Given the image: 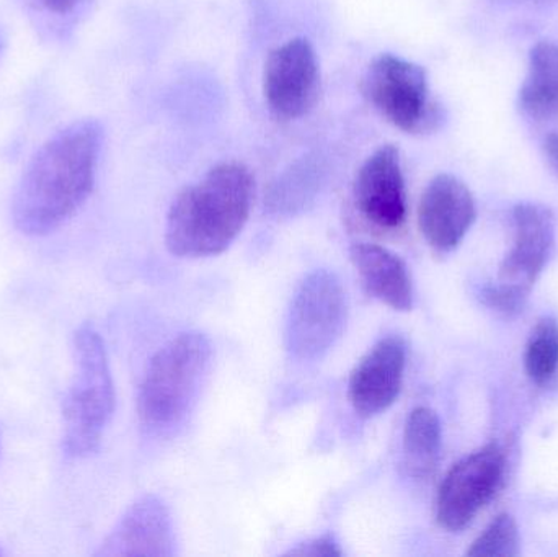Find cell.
Returning <instances> with one entry per match:
<instances>
[{
    "label": "cell",
    "mask_w": 558,
    "mask_h": 557,
    "mask_svg": "<svg viewBox=\"0 0 558 557\" xmlns=\"http://www.w3.org/2000/svg\"><path fill=\"white\" fill-rule=\"evenodd\" d=\"M101 143V124L82 120L65 126L36 150L13 196V222L22 234H49L87 202L95 185Z\"/></svg>",
    "instance_id": "obj_1"
},
{
    "label": "cell",
    "mask_w": 558,
    "mask_h": 557,
    "mask_svg": "<svg viewBox=\"0 0 558 557\" xmlns=\"http://www.w3.org/2000/svg\"><path fill=\"white\" fill-rule=\"evenodd\" d=\"M254 199L251 169L239 162L219 164L170 206L166 225L170 254L182 258L222 254L247 225Z\"/></svg>",
    "instance_id": "obj_2"
},
{
    "label": "cell",
    "mask_w": 558,
    "mask_h": 557,
    "mask_svg": "<svg viewBox=\"0 0 558 557\" xmlns=\"http://www.w3.org/2000/svg\"><path fill=\"white\" fill-rule=\"evenodd\" d=\"M211 359V340L202 332L179 334L153 356L137 395V415L147 435L166 437L185 424Z\"/></svg>",
    "instance_id": "obj_3"
},
{
    "label": "cell",
    "mask_w": 558,
    "mask_h": 557,
    "mask_svg": "<svg viewBox=\"0 0 558 557\" xmlns=\"http://www.w3.org/2000/svg\"><path fill=\"white\" fill-rule=\"evenodd\" d=\"M75 373L62 404L65 457L82 460L100 448L114 411V386L107 349L92 324L74 334Z\"/></svg>",
    "instance_id": "obj_4"
},
{
    "label": "cell",
    "mask_w": 558,
    "mask_h": 557,
    "mask_svg": "<svg viewBox=\"0 0 558 557\" xmlns=\"http://www.w3.org/2000/svg\"><path fill=\"white\" fill-rule=\"evenodd\" d=\"M364 97L380 117L407 134H428L445 121L433 98L422 65L393 55H380L367 68L361 84Z\"/></svg>",
    "instance_id": "obj_5"
},
{
    "label": "cell",
    "mask_w": 558,
    "mask_h": 557,
    "mask_svg": "<svg viewBox=\"0 0 558 557\" xmlns=\"http://www.w3.org/2000/svg\"><path fill=\"white\" fill-rule=\"evenodd\" d=\"M348 298L340 278L328 270H315L299 284L288 319L286 349L298 362L324 359L343 334Z\"/></svg>",
    "instance_id": "obj_6"
},
{
    "label": "cell",
    "mask_w": 558,
    "mask_h": 557,
    "mask_svg": "<svg viewBox=\"0 0 558 557\" xmlns=\"http://www.w3.org/2000/svg\"><path fill=\"white\" fill-rule=\"evenodd\" d=\"M507 457L500 445L472 451L446 474L436 497V522L446 532L468 529L504 486Z\"/></svg>",
    "instance_id": "obj_7"
},
{
    "label": "cell",
    "mask_w": 558,
    "mask_h": 557,
    "mask_svg": "<svg viewBox=\"0 0 558 557\" xmlns=\"http://www.w3.org/2000/svg\"><path fill=\"white\" fill-rule=\"evenodd\" d=\"M264 94L278 120H299L315 107L320 94V68L307 38L289 39L270 52L265 62Z\"/></svg>",
    "instance_id": "obj_8"
},
{
    "label": "cell",
    "mask_w": 558,
    "mask_h": 557,
    "mask_svg": "<svg viewBox=\"0 0 558 557\" xmlns=\"http://www.w3.org/2000/svg\"><path fill=\"white\" fill-rule=\"evenodd\" d=\"M513 245L495 281L530 296L556 251V215L541 203H520L513 209Z\"/></svg>",
    "instance_id": "obj_9"
},
{
    "label": "cell",
    "mask_w": 558,
    "mask_h": 557,
    "mask_svg": "<svg viewBox=\"0 0 558 557\" xmlns=\"http://www.w3.org/2000/svg\"><path fill=\"white\" fill-rule=\"evenodd\" d=\"M353 203L364 222L384 232L399 231L409 216L400 153L380 146L361 166L353 186Z\"/></svg>",
    "instance_id": "obj_10"
},
{
    "label": "cell",
    "mask_w": 558,
    "mask_h": 557,
    "mask_svg": "<svg viewBox=\"0 0 558 557\" xmlns=\"http://www.w3.org/2000/svg\"><path fill=\"white\" fill-rule=\"evenodd\" d=\"M477 218L469 186L451 173H439L426 186L418 205V226L429 247L449 254L464 241Z\"/></svg>",
    "instance_id": "obj_11"
},
{
    "label": "cell",
    "mask_w": 558,
    "mask_h": 557,
    "mask_svg": "<svg viewBox=\"0 0 558 557\" xmlns=\"http://www.w3.org/2000/svg\"><path fill=\"white\" fill-rule=\"evenodd\" d=\"M407 368V343L402 337L380 339L354 366L348 382V399L360 417L386 412L402 391Z\"/></svg>",
    "instance_id": "obj_12"
},
{
    "label": "cell",
    "mask_w": 558,
    "mask_h": 557,
    "mask_svg": "<svg viewBox=\"0 0 558 557\" xmlns=\"http://www.w3.org/2000/svg\"><path fill=\"white\" fill-rule=\"evenodd\" d=\"M175 555V533L169 507L157 496L137 499L121 517L95 556Z\"/></svg>",
    "instance_id": "obj_13"
},
{
    "label": "cell",
    "mask_w": 558,
    "mask_h": 557,
    "mask_svg": "<svg viewBox=\"0 0 558 557\" xmlns=\"http://www.w3.org/2000/svg\"><path fill=\"white\" fill-rule=\"evenodd\" d=\"M350 257L369 296L396 311L412 310V275L399 255L383 245L356 242L351 245Z\"/></svg>",
    "instance_id": "obj_14"
},
{
    "label": "cell",
    "mask_w": 558,
    "mask_h": 557,
    "mask_svg": "<svg viewBox=\"0 0 558 557\" xmlns=\"http://www.w3.org/2000/svg\"><path fill=\"white\" fill-rule=\"evenodd\" d=\"M520 107L533 120L558 117V45L541 41L533 46L526 81L520 90Z\"/></svg>",
    "instance_id": "obj_15"
},
{
    "label": "cell",
    "mask_w": 558,
    "mask_h": 557,
    "mask_svg": "<svg viewBox=\"0 0 558 557\" xmlns=\"http://www.w3.org/2000/svg\"><path fill=\"white\" fill-rule=\"evenodd\" d=\"M442 427L429 408H416L407 417L402 438V467L413 480H428L441 457Z\"/></svg>",
    "instance_id": "obj_16"
},
{
    "label": "cell",
    "mask_w": 558,
    "mask_h": 557,
    "mask_svg": "<svg viewBox=\"0 0 558 557\" xmlns=\"http://www.w3.org/2000/svg\"><path fill=\"white\" fill-rule=\"evenodd\" d=\"M325 182L324 166L314 157L286 170L268 190L265 206L277 218H291L301 215L314 205Z\"/></svg>",
    "instance_id": "obj_17"
},
{
    "label": "cell",
    "mask_w": 558,
    "mask_h": 557,
    "mask_svg": "<svg viewBox=\"0 0 558 557\" xmlns=\"http://www.w3.org/2000/svg\"><path fill=\"white\" fill-rule=\"evenodd\" d=\"M527 378L539 388H549L558 379V319L546 314L537 320L524 352Z\"/></svg>",
    "instance_id": "obj_18"
},
{
    "label": "cell",
    "mask_w": 558,
    "mask_h": 557,
    "mask_svg": "<svg viewBox=\"0 0 558 557\" xmlns=\"http://www.w3.org/2000/svg\"><path fill=\"white\" fill-rule=\"evenodd\" d=\"M521 555V535L517 520L510 513H500L481 533L468 549L472 557H518Z\"/></svg>",
    "instance_id": "obj_19"
},
{
    "label": "cell",
    "mask_w": 558,
    "mask_h": 557,
    "mask_svg": "<svg viewBox=\"0 0 558 557\" xmlns=\"http://www.w3.org/2000/svg\"><path fill=\"white\" fill-rule=\"evenodd\" d=\"M288 556H311V557H340L343 552L340 549L337 540L331 535L318 536L307 543H301L295 548L286 553Z\"/></svg>",
    "instance_id": "obj_20"
},
{
    "label": "cell",
    "mask_w": 558,
    "mask_h": 557,
    "mask_svg": "<svg viewBox=\"0 0 558 557\" xmlns=\"http://www.w3.org/2000/svg\"><path fill=\"white\" fill-rule=\"evenodd\" d=\"M544 154H546L547 162L553 167L554 172L558 175V134H549L544 141Z\"/></svg>",
    "instance_id": "obj_21"
},
{
    "label": "cell",
    "mask_w": 558,
    "mask_h": 557,
    "mask_svg": "<svg viewBox=\"0 0 558 557\" xmlns=\"http://www.w3.org/2000/svg\"><path fill=\"white\" fill-rule=\"evenodd\" d=\"M41 2L49 12L64 15V13L71 12V10L77 5L78 0H41Z\"/></svg>",
    "instance_id": "obj_22"
},
{
    "label": "cell",
    "mask_w": 558,
    "mask_h": 557,
    "mask_svg": "<svg viewBox=\"0 0 558 557\" xmlns=\"http://www.w3.org/2000/svg\"><path fill=\"white\" fill-rule=\"evenodd\" d=\"M527 2H533V3H550V2H556V0H527Z\"/></svg>",
    "instance_id": "obj_23"
},
{
    "label": "cell",
    "mask_w": 558,
    "mask_h": 557,
    "mask_svg": "<svg viewBox=\"0 0 558 557\" xmlns=\"http://www.w3.org/2000/svg\"><path fill=\"white\" fill-rule=\"evenodd\" d=\"M2 48H3V39H2V35H0V52H2Z\"/></svg>",
    "instance_id": "obj_24"
},
{
    "label": "cell",
    "mask_w": 558,
    "mask_h": 557,
    "mask_svg": "<svg viewBox=\"0 0 558 557\" xmlns=\"http://www.w3.org/2000/svg\"><path fill=\"white\" fill-rule=\"evenodd\" d=\"M0 555H2V552H0Z\"/></svg>",
    "instance_id": "obj_25"
}]
</instances>
